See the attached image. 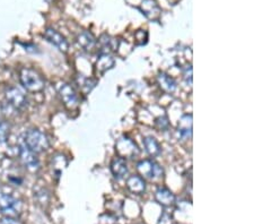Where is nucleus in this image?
Segmentation results:
<instances>
[{"label":"nucleus","mask_w":254,"mask_h":224,"mask_svg":"<svg viewBox=\"0 0 254 224\" xmlns=\"http://www.w3.org/2000/svg\"><path fill=\"white\" fill-rule=\"evenodd\" d=\"M158 224H175V222H174L173 218H172L170 214H167V213H164V214L162 215L161 220H159Z\"/></svg>","instance_id":"21"},{"label":"nucleus","mask_w":254,"mask_h":224,"mask_svg":"<svg viewBox=\"0 0 254 224\" xmlns=\"http://www.w3.org/2000/svg\"><path fill=\"white\" fill-rule=\"evenodd\" d=\"M20 83L27 91L39 92L44 88V79L38 72L31 68H23L19 74Z\"/></svg>","instance_id":"2"},{"label":"nucleus","mask_w":254,"mask_h":224,"mask_svg":"<svg viewBox=\"0 0 254 224\" xmlns=\"http://www.w3.org/2000/svg\"><path fill=\"white\" fill-rule=\"evenodd\" d=\"M101 43H102V49H103V54L109 55V52L116 51L118 48V42H116L114 39L106 38V40H102Z\"/></svg>","instance_id":"18"},{"label":"nucleus","mask_w":254,"mask_h":224,"mask_svg":"<svg viewBox=\"0 0 254 224\" xmlns=\"http://www.w3.org/2000/svg\"><path fill=\"white\" fill-rule=\"evenodd\" d=\"M116 150L119 157L133 158L139 154V149L136 143L128 137H122L117 142Z\"/></svg>","instance_id":"4"},{"label":"nucleus","mask_w":254,"mask_h":224,"mask_svg":"<svg viewBox=\"0 0 254 224\" xmlns=\"http://www.w3.org/2000/svg\"><path fill=\"white\" fill-rule=\"evenodd\" d=\"M156 125L159 129H166L169 127V121H167V118H164V122H162V118H159V119L156 121Z\"/></svg>","instance_id":"23"},{"label":"nucleus","mask_w":254,"mask_h":224,"mask_svg":"<svg viewBox=\"0 0 254 224\" xmlns=\"http://www.w3.org/2000/svg\"><path fill=\"white\" fill-rule=\"evenodd\" d=\"M23 211V203L10 194L0 193V213L9 218H17Z\"/></svg>","instance_id":"3"},{"label":"nucleus","mask_w":254,"mask_h":224,"mask_svg":"<svg viewBox=\"0 0 254 224\" xmlns=\"http://www.w3.org/2000/svg\"><path fill=\"white\" fill-rule=\"evenodd\" d=\"M127 187L132 194L142 195L146 191L145 179L140 176H131L127 180Z\"/></svg>","instance_id":"12"},{"label":"nucleus","mask_w":254,"mask_h":224,"mask_svg":"<svg viewBox=\"0 0 254 224\" xmlns=\"http://www.w3.org/2000/svg\"><path fill=\"white\" fill-rule=\"evenodd\" d=\"M0 224H22V223H20L17 219L6 217L0 220Z\"/></svg>","instance_id":"22"},{"label":"nucleus","mask_w":254,"mask_h":224,"mask_svg":"<svg viewBox=\"0 0 254 224\" xmlns=\"http://www.w3.org/2000/svg\"><path fill=\"white\" fill-rule=\"evenodd\" d=\"M58 93L61 100L68 109H76L79 105V97L77 94L75 88L70 84L61 83L58 86Z\"/></svg>","instance_id":"5"},{"label":"nucleus","mask_w":254,"mask_h":224,"mask_svg":"<svg viewBox=\"0 0 254 224\" xmlns=\"http://www.w3.org/2000/svg\"><path fill=\"white\" fill-rule=\"evenodd\" d=\"M78 43L79 46L83 48V50L92 51L94 46H95V39H94L91 34L84 33L78 38Z\"/></svg>","instance_id":"17"},{"label":"nucleus","mask_w":254,"mask_h":224,"mask_svg":"<svg viewBox=\"0 0 254 224\" xmlns=\"http://www.w3.org/2000/svg\"><path fill=\"white\" fill-rule=\"evenodd\" d=\"M19 157L27 170L35 172L40 169V160L36 156V153L28 149L25 145L19 148Z\"/></svg>","instance_id":"7"},{"label":"nucleus","mask_w":254,"mask_h":224,"mask_svg":"<svg viewBox=\"0 0 254 224\" xmlns=\"http://www.w3.org/2000/svg\"><path fill=\"white\" fill-rule=\"evenodd\" d=\"M84 83H79V86L81 88V91L84 93H88L91 92L92 89L95 86L96 81L95 80H92V79H88V78H83Z\"/></svg>","instance_id":"20"},{"label":"nucleus","mask_w":254,"mask_h":224,"mask_svg":"<svg viewBox=\"0 0 254 224\" xmlns=\"http://www.w3.org/2000/svg\"><path fill=\"white\" fill-rule=\"evenodd\" d=\"M6 100L15 109H22L26 104V95L22 89L11 86L6 91Z\"/></svg>","instance_id":"8"},{"label":"nucleus","mask_w":254,"mask_h":224,"mask_svg":"<svg viewBox=\"0 0 254 224\" xmlns=\"http://www.w3.org/2000/svg\"><path fill=\"white\" fill-rule=\"evenodd\" d=\"M44 38L47 39L48 42H50L51 44H53V46L58 48L60 51H63V52L68 51L69 44L67 42V40H65L60 33H58L56 30L48 28V30L46 31V33H44Z\"/></svg>","instance_id":"9"},{"label":"nucleus","mask_w":254,"mask_h":224,"mask_svg":"<svg viewBox=\"0 0 254 224\" xmlns=\"http://www.w3.org/2000/svg\"><path fill=\"white\" fill-rule=\"evenodd\" d=\"M155 198L164 207H171L175 204V196L170 189L161 187L155 193Z\"/></svg>","instance_id":"10"},{"label":"nucleus","mask_w":254,"mask_h":224,"mask_svg":"<svg viewBox=\"0 0 254 224\" xmlns=\"http://www.w3.org/2000/svg\"><path fill=\"white\" fill-rule=\"evenodd\" d=\"M114 64H116V61H114V59L111 56L108 54H103L97 60L96 69L97 72H100L101 74H103V73H105L106 71L111 69L114 66Z\"/></svg>","instance_id":"15"},{"label":"nucleus","mask_w":254,"mask_h":224,"mask_svg":"<svg viewBox=\"0 0 254 224\" xmlns=\"http://www.w3.org/2000/svg\"><path fill=\"white\" fill-rule=\"evenodd\" d=\"M25 146L34 153H42L49 149V140L44 133L39 129H31L25 134Z\"/></svg>","instance_id":"1"},{"label":"nucleus","mask_w":254,"mask_h":224,"mask_svg":"<svg viewBox=\"0 0 254 224\" xmlns=\"http://www.w3.org/2000/svg\"><path fill=\"white\" fill-rule=\"evenodd\" d=\"M179 134L182 138H190L192 135V116H183L179 122Z\"/></svg>","instance_id":"13"},{"label":"nucleus","mask_w":254,"mask_h":224,"mask_svg":"<svg viewBox=\"0 0 254 224\" xmlns=\"http://www.w3.org/2000/svg\"><path fill=\"white\" fill-rule=\"evenodd\" d=\"M137 169L143 178H148L151 180H156V179L162 178L163 176L162 166L151 160H143L139 162L137 164Z\"/></svg>","instance_id":"6"},{"label":"nucleus","mask_w":254,"mask_h":224,"mask_svg":"<svg viewBox=\"0 0 254 224\" xmlns=\"http://www.w3.org/2000/svg\"><path fill=\"white\" fill-rule=\"evenodd\" d=\"M111 172L117 180H121L128 173V165L125 158L117 157L111 163Z\"/></svg>","instance_id":"11"},{"label":"nucleus","mask_w":254,"mask_h":224,"mask_svg":"<svg viewBox=\"0 0 254 224\" xmlns=\"http://www.w3.org/2000/svg\"><path fill=\"white\" fill-rule=\"evenodd\" d=\"M143 146H145L146 152L149 154L150 156H157L161 153V146L159 143L156 141V138L154 137H146L143 140Z\"/></svg>","instance_id":"16"},{"label":"nucleus","mask_w":254,"mask_h":224,"mask_svg":"<svg viewBox=\"0 0 254 224\" xmlns=\"http://www.w3.org/2000/svg\"><path fill=\"white\" fill-rule=\"evenodd\" d=\"M158 83H159V86H161V88L164 89V91L167 93H173L176 89V87H178L176 81L172 78L171 76L164 74V73L159 74Z\"/></svg>","instance_id":"14"},{"label":"nucleus","mask_w":254,"mask_h":224,"mask_svg":"<svg viewBox=\"0 0 254 224\" xmlns=\"http://www.w3.org/2000/svg\"><path fill=\"white\" fill-rule=\"evenodd\" d=\"M9 137V125L7 122L0 120V144L7 142Z\"/></svg>","instance_id":"19"}]
</instances>
